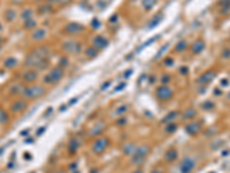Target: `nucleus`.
I'll return each mask as SVG.
<instances>
[{
    "instance_id": "f257e3e1",
    "label": "nucleus",
    "mask_w": 230,
    "mask_h": 173,
    "mask_svg": "<svg viewBox=\"0 0 230 173\" xmlns=\"http://www.w3.org/2000/svg\"><path fill=\"white\" fill-rule=\"evenodd\" d=\"M24 65L27 67H29V68H36L38 71H44V69L49 68L50 60L49 59L41 58V57L36 56L35 53L31 52L25 58Z\"/></svg>"
},
{
    "instance_id": "f03ea898",
    "label": "nucleus",
    "mask_w": 230,
    "mask_h": 173,
    "mask_svg": "<svg viewBox=\"0 0 230 173\" xmlns=\"http://www.w3.org/2000/svg\"><path fill=\"white\" fill-rule=\"evenodd\" d=\"M46 93H47V90H46L44 85L33 84L29 85V87H24L21 96L25 98V99H37V98H41V97L45 96Z\"/></svg>"
},
{
    "instance_id": "7ed1b4c3",
    "label": "nucleus",
    "mask_w": 230,
    "mask_h": 173,
    "mask_svg": "<svg viewBox=\"0 0 230 173\" xmlns=\"http://www.w3.org/2000/svg\"><path fill=\"white\" fill-rule=\"evenodd\" d=\"M63 76H65V68H62L60 66H55V67H52V69H50L49 73L44 76L43 81L46 84L54 85L59 83Z\"/></svg>"
},
{
    "instance_id": "20e7f679",
    "label": "nucleus",
    "mask_w": 230,
    "mask_h": 173,
    "mask_svg": "<svg viewBox=\"0 0 230 173\" xmlns=\"http://www.w3.org/2000/svg\"><path fill=\"white\" fill-rule=\"evenodd\" d=\"M150 150H151V148L146 144L136 147V149H135V151H133V153H132V163L133 164H136V165H141V164H143V163L145 162L144 161L145 157L150 153Z\"/></svg>"
},
{
    "instance_id": "39448f33",
    "label": "nucleus",
    "mask_w": 230,
    "mask_h": 173,
    "mask_svg": "<svg viewBox=\"0 0 230 173\" xmlns=\"http://www.w3.org/2000/svg\"><path fill=\"white\" fill-rule=\"evenodd\" d=\"M155 96L159 101L168 102L174 96V90L168 84H162L155 89Z\"/></svg>"
},
{
    "instance_id": "423d86ee",
    "label": "nucleus",
    "mask_w": 230,
    "mask_h": 173,
    "mask_svg": "<svg viewBox=\"0 0 230 173\" xmlns=\"http://www.w3.org/2000/svg\"><path fill=\"white\" fill-rule=\"evenodd\" d=\"M85 27L82 23L78 22H69L63 27V32L69 36H76L78 34L84 31Z\"/></svg>"
},
{
    "instance_id": "0eeeda50",
    "label": "nucleus",
    "mask_w": 230,
    "mask_h": 173,
    "mask_svg": "<svg viewBox=\"0 0 230 173\" xmlns=\"http://www.w3.org/2000/svg\"><path fill=\"white\" fill-rule=\"evenodd\" d=\"M108 145H109V140L107 137H98L97 140L92 143L91 149H92L93 153L100 155V153H102L108 148Z\"/></svg>"
},
{
    "instance_id": "6e6552de",
    "label": "nucleus",
    "mask_w": 230,
    "mask_h": 173,
    "mask_svg": "<svg viewBox=\"0 0 230 173\" xmlns=\"http://www.w3.org/2000/svg\"><path fill=\"white\" fill-rule=\"evenodd\" d=\"M62 50L65 53L73 54V53H80L82 50V44L76 40H66L62 45Z\"/></svg>"
},
{
    "instance_id": "1a4fd4ad",
    "label": "nucleus",
    "mask_w": 230,
    "mask_h": 173,
    "mask_svg": "<svg viewBox=\"0 0 230 173\" xmlns=\"http://www.w3.org/2000/svg\"><path fill=\"white\" fill-rule=\"evenodd\" d=\"M216 76V72L214 69H210L207 72L202 73L200 76L198 77L197 83L200 85H207L208 83H210L214 80V77Z\"/></svg>"
},
{
    "instance_id": "9d476101",
    "label": "nucleus",
    "mask_w": 230,
    "mask_h": 173,
    "mask_svg": "<svg viewBox=\"0 0 230 173\" xmlns=\"http://www.w3.org/2000/svg\"><path fill=\"white\" fill-rule=\"evenodd\" d=\"M109 44V40L108 38H106L105 36L102 35H97L92 38V46L94 48H97L98 51H101L108 46Z\"/></svg>"
},
{
    "instance_id": "9b49d317",
    "label": "nucleus",
    "mask_w": 230,
    "mask_h": 173,
    "mask_svg": "<svg viewBox=\"0 0 230 173\" xmlns=\"http://www.w3.org/2000/svg\"><path fill=\"white\" fill-rule=\"evenodd\" d=\"M38 73H37L36 69H33L30 68L28 69V71H25L23 74H22V81L23 82H25V83H35V82H37V80H38Z\"/></svg>"
},
{
    "instance_id": "f8f14e48",
    "label": "nucleus",
    "mask_w": 230,
    "mask_h": 173,
    "mask_svg": "<svg viewBox=\"0 0 230 173\" xmlns=\"http://www.w3.org/2000/svg\"><path fill=\"white\" fill-rule=\"evenodd\" d=\"M194 165H196V163H194V161L192 158L185 157L181 162V164H180V170H181L182 173H191Z\"/></svg>"
},
{
    "instance_id": "ddd939ff",
    "label": "nucleus",
    "mask_w": 230,
    "mask_h": 173,
    "mask_svg": "<svg viewBox=\"0 0 230 173\" xmlns=\"http://www.w3.org/2000/svg\"><path fill=\"white\" fill-rule=\"evenodd\" d=\"M206 48V43L202 39H197L194 40L192 45L190 46V51L193 53V54H200V53L205 50Z\"/></svg>"
},
{
    "instance_id": "4468645a",
    "label": "nucleus",
    "mask_w": 230,
    "mask_h": 173,
    "mask_svg": "<svg viewBox=\"0 0 230 173\" xmlns=\"http://www.w3.org/2000/svg\"><path fill=\"white\" fill-rule=\"evenodd\" d=\"M47 36V30L44 28H36L33 29V34H31V38H33L35 42H41V40H44Z\"/></svg>"
},
{
    "instance_id": "2eb2a0df",
    "label": "nucleus",
    "mask_w": 230,
    "mask_h": 173,
    "mask_svg": "<svg viewBox=\"0 0 230 173\" xmlns=\"http://www.w3.org/2000/svg\"><path fill=\"white\" fill-rule=\"evenodd\" d=\"M202 130V126L199 122H190L185 126V132L190 135H197Z\"/></svg>"
},
{
    "instance_id": "dca6fc26",
    "label": "nucleus",
    "mask_w": 230,
    "mask_h": 173,
    "mask_svg": "<svg viewBox=\"0 0 230 173\" xmlns=\"http://www.w3.org/2000/svg\"><path fill=\"white\" fill-rule=\"evenodd\" d=\"M25 107H27V103H25L24 101H22V99H17V101H15L12 104L11 111H12L13 113H20V112H22Z\"/></svg>"
},
{
    "instance_id": "f3484780",
    "label": "nucleus",
    "mask_w": 230,
    "mask_h": 173,
    "mask_svg": "<svg viewBox=\"0 0 230 173\" xmlns=\"http://www.w3.org/2000/svg\"><path fill=\"white\" fill-rule=\"evenodd\" d=\"M33 53H35L36 56L41 57V58H44V59H49L50 54V50L46 46H39V48H36L35 50L33 51Z\"/></svg>"
},
{
    "instance_id": "a211bd4d",
    "label": "nucleus",
    "mask_w": 230,
    "mask_h": 173,
    "mask_svg": "<svg viewBox=\"0 0 230 173\" xmlns=\"http://www.w3.org/2000/svg\"><path fill=\"white\" fill-rule=\"evenodd\" d=\"M105 128V124L104 122H99L97 125L93 126V128L90 130V136H97L99 134L102 133V130Z\"/></svg>"
},
{
    "instance_id": "6ab92c4d",
    "label": "nucleus",
    "mask_w": 230,
    "mask_h": 173,
    "mask_svg": "<svg viewBox=\"0 0 230 173\" xmlns=\"http://www.w3.org/2000/svg\"><path fill=\"white\" fill-rule=\"evenodd\" d=\"M157 2H158V0H141V7H143L144 11L150 12V11H152V8L157 5Z\"/></svg>"
},
{
    "instance_id": "aec40b11",
    "label": "nucleus",
    "mask_w": 230,
    "mask_h": 173,
    "mask_svg": "<svg viewBox=\"0 0 230 173\" xmlns=\"http://www.w3.org/2000/svg\"><path fill=\"white\" fill-rule=\"evenodd\" d=\"M17 64H19V61H17V59L15 57H9V58H7V59L4 61V66L8 69L15 68L17 66Z\"/></svg>"
},
{
    "instance_id": "412c9836",
    "label": "nucleus",
    "mask_w": 230,
    "mask_h": 173,
    "mask_svg": "<svg viewBox=\"0 0 230 173\" xmlns=\"http://www.w3.org/2000/svg\"><path fill=\"white\" fill-rule=\"evenodd\" d=\"M174 50H175V52L177 53H182L184 52V51H186L188 50V42L185 39H182L180 42H177V44L175 45Z\"/></svg>"
},
{
    "instance_id": "4be33fe9",
    "label": "nucleus",
    "mask_w": 230,
    "mask_h": 173,
    "mask_svg": "<svg viewBox=\"0 0 230 173\" xmlns=\"http://www.w3.org/2000/svg\"><path fill=\"white\" fill-rule=\"evenodd\" d=\"M4 17H5V20L7 21V22L12 23L13 21L16 19V12H15L13 8H8V9L5 12Z\"/></svg>"
},
{
    "instance_id": "5701e85b",
    "label": "nucleus",
    "mask_w": 230,
    "mask_h": 173,
    "mask_svg": "<svg viewBox=\"0 0 230 173\" xmlns=\"http://www.w3.org/2000/svg\"><path fill=\"white\" fill-rule=\"evenodd\" d=\"M33 14H35V12H33V8H25L21 13V19L23 21L31 20V19H33Z\"/></svg>"
},
{
    "instance_id": "b1692460",
    "label": "nucleus",
    "mask_w": 230,
    "mask_h": 173,
    "mask_svg": "<svg viewBox=\"0 0 230 173\" xmlns=\"http://www.w3.org/2000/svg\"><path fill=\"white\" fill-rule=\"evenodd\" d=\"M84 54L88 59H93L98 56V50L94 48L93 46H90V48H86L84 51Z\"/></svg>"
},
{
    "instance_id": "393cba45",
    "label": "nucleus",
    "mask_w": 230,
    "mask_h": 173,
    "mask_svg": "<svg viewBox=\"0 0 230 173\" xmlns=\"http://www.w3.org/2000/svg\"><path fill=\"white\" fill-rule=\"evenodd\" d=\"M165 158H166V161L170 162V163H171V162H175L176 159H177V151L174 150V149L168 150L165 155Z\"/></svg>"
},
{
    "instance_id": "a878e982",
    "label": "nucleus",
    "mask_w": 230,
    "mask_h": 173,
    "mask_svg": "<svg viewBox=\"0 0 230 173\" xmlns=\"http://www.w3.org/2000/svg\"><path fill=\"white\" fill-rule=\"evenodd\" d=\"M177 116H178V112H176V111L169 112L165 118H163V119H162V124H169V122H173L174 119L177 118Z\"/></svg>"
},
{
    "instance_id": "bb28decb",
    "label": "nucleus",
    "mask_w": 230,
    "mask_h": 173,
    "mask_svg": "<svg viewBox=\"0 0 230 173\" xmlns=\"http://www.w3.org/2000/svg\"><path fill=\"white\" fill-rule=\"evenodd\" d=\"M36 27H37V22L33 19L23 21V28L28 29V30H33V29H36Z\"/></svg>"
},
{
    "instance_id": "cd10ccee",
    "label": "nucleus",
    "mask_w": 230,
    "mask_h": 173,
    "mask_svg": "<svg viewBox=\"0 0 230 173\" xmlns=\"http://www.w3.org/2000/svg\"><path fill=\"white\" fill-rule=\"evenodd\" d=\"M161 20H162V15H161V14H159V15H155L153 19L151 20V23L149 24V29L155 28L158 24L161 22Z\"/></svg>"
},
{
    "instance_id": "c85d7f7f",
    "label": "nucleus",
    "mask_w": 230,
    "mask_h": 173,
    "mask_svg": "<svg viewBox=\"0 0 230 173\" xmlns=\"http://www.w3.org/2000/svg\"><path fill=\"white\" fill-rule=\"evenodd\" d=\"M196 114H197V111L193 107H190V109H188L185 112L183 113V117L185 119H193L196 117Z\"/></svg>"
},
{
    "instance_id": "c756f323",
    "label": "nucleus",
    "mask_w": 230,
    "mask_h": 173,
    "mask_svg": "<svg viewBox=\"0 0 230 173\" xmlns=\"http://www.w3.org/2000/svg\"><path fill=\"white\" fill-rule=\"evenodd\" d=\"M135 149H136V145L133 144V143H128V144H125L123 147V153L125 155H132Z\"/></svg>"
},
{
    "instance_id": "7c9ffc66",
    "label": "nucleus",
    "mask_w": 230,
    "mask_h": 173,
    "mask_svg": "<svg viewBox=\"0 0 230 173\" xmlns=\"http://www.w3.org/2000/svg\"><path fill=\"white\" fill-rule=\"evenodd\" d=\"M39 12H41V14H49V13L53 12L52 5H50V4L43 5V6H41V7H39Z\"/></svg>"
},
{
    "instance_id": "2f4dec72",
    "label": "nucleus",
    "mask_w": 230,
    "mask_h": 173,
    "mask_svg": "<svg viewBox=\"0 0 230 173\" xmlns=\"http://www.w3.org/2000/svg\"><path fill=\"white\" fill-rule=\"evenodd\" d=\"M80 147V143H78V141H77L76 139H73L72 141L69 142V145H68V149L72 151V153H75L77 150V148Z\"/></svg>"
},
{
    "instance_id": "473e14b6",
    "label": "nucleus",
    "mask_w": 230,
    "mask_h": 173,
    "mask_svg": "<svg viewBox=\"0 0 230 173\" xmlns=\"http://www.w3.org/2000/svg\"><path fill=\"white\" fill-rule=\"evenodd\" d=\"M8 120H9L8 114L5 112L4 110L0 109V125H2V124H6V122H8Z\"/></svg>"
},
{
    "instance_id": "72a5a7b5",
    "label": "nucleus",
    "mask_w": 230,
    "mask_h": 173,
    "mask_svg": "<svg viewBox=\"0 0 230 173\" xmlns=\"http://www.w3.org/2000/svg\"><path fill=\"white\" fill-rule=\"evenodd\" d=\"M127 111H128V105H121V106H119V107L115 110V114H116V116H122V114H124Z\"/></svg>"
},
{
    "instance_id": "f704fd0d",
    "label": "nucleus",
    "mask_w": 230,
    "mask_h": 173,
    "mask_svg": "<svg viewBox=\"0 0 230 173\" xmlns=\"http://www.w3.org/2000/svg\"><path fill=\"white\" fill-rule=\"evenodd\" d=\"M176 128H177V126H176V124H175V122H169V124H167L166 132H167L168 134H171V133H174V132L176 130Z\"/></svg>"
},
{
    "instance_id": "c9c22d12",
    "label": "nucleus",
    "mask_w": 230,
    "mask_h": 173,
    "mask_svg": "<svg viewBox=\"0 0 230 173\" xmlns=\"http://www.w3.org/2000/svg\"><path fill=\"white\" fill-rule=\"evenodd\" d=\"M23 89H24V87L22 84H15V85H13V88H12V93H22V91H23Z\"/></svg>"
},
{
    "instance_id": "e433bc0d",
    "label": "nucleus",
    "mask_w": 230,
    "mask_h": 173,
    "mask_svg": "<svg viewBox=\"0 0 230 173\" xmlns=\"http://www.w3.org/2000/svg\"><path fill=\"white\" fill-rule=\"evenodd\" d=\"M160 80H161L162 84H168L170 81H171V75L170 74H163Z\"/></svg>"
},
{
    "instance_id": "4c0bfd02",
    "label": "nucleus",
    "mask_w": 230,
    "mask_h": 173,
    "mask_svg": "<svg viewBox=\"0 0 230 173\" xmlns=\"http://www.w3.org/2000/svg\"><path fill=\"white\" fill-rule=\"evenodd\" d=\"M68 65H69V60L66 58V57L61 58L60 60H59V66H60V67H62V68H66Z\"/></svg>"
},
{
    "instance_id": "58836bf2",
    "label": "nucleus",
    "mask_w": 230,
    "mask_h": 173,
    "mask_svg": "<svg viewBox=\"0 0 230 173\" xmlns=\"http://www.w3.org/2000/svg\"><path fill=\"white\" fill-rule=\"evenodd\" d=\"M221 56H222V58H223V59H229V58H230V50H229V48H224V50L222 51Z\"/></svg>"
},
{
    "instance_id": "ea45409f",
    "label": "nucleus",
    "mask_w": 230,
    "mask_h": 173,
    "mask_svg": "<svg viewBox=\"0 0 230 173\" xmlns=\"http://www.w3.org/2000/svg\"><path fill=\"white\" fill-rule=\"evenodd\" d=\"M163 64H165V66H173L174 65V59L173 58H166V59H163Z\"/></svg>"
},
{
    "instance_id": "a19ab883",
    "label": "nucleus",
    "mask_w": 230,
    "mask_h": 173,
    "mask_svg": "<svg viewBox=\"0 0 230 173\" xmlns=\"http://www.w3.org/2000/svg\"><path fill=\"white\" fill-rule=\"evenodd\" d=\"M180 73H181L182 75H186V74L189 73V67H186V66L181 67V68H180Z\"/></svg>"
},
{
    "instance_id": "79ce46f5",
    "label": "nucleus",
    "mask_w": 230,
    "mask_h": 173,
    "mask_svg": "<svg viewBox=\"0 0 230 173\" xmlns=\"http://www.w3.org/2000/svg\"><path fill=\"white\" fill-rule=\"evenodd\" d=\"M91 25H92V28L97 29V28H99L100 23H99V21H98L97 19H94V20H92V22H91Z\"/></svg>"
},
{
    "instance_id": "37998d69",
    "label": "nucleus",
    "mask_w": 230,
    "mask_h": 173,
    "mask_svg": "<svg viewBox=\"0 0 230 173\" xmlns=\"http://www.w3.org/2000/svg\"><path fill=\"white\" fill-rule=\"evenodd\" d=\"M125 88V83H121V84L117 85L116 89H114V93H117V91H121V90H123V89Z\"/></svg>"
},
{
    "instance_id": "c03bdc74",
    "label": "nucleus",
    "mask_w": 230,
    "mask_h": 173,
    "mask_svg": "<svg viewBox=\"0 0 230 173\" xmlns=\"http://www.w3.org/2000/svg\"><path fill=\"white\" fill-rule=\"evenodd\" d=\"M213 107H214V104L212 102H208V103H205V104H204V109L210 110V109H213Z\"/></svg>"
},
{
    "instance_id": "a18cd8bd",
    "label": "nucleus",
    "mask_w": 230,
    "mask_h": 173,
    "mask_svg": "<svg viewBox=\"0 0 230 173\" xmlns=\"http://www.w3.org/2000/svg\"><path fill=\"white\" fill-rule=\"evenodd\" d=\"M47 4L50 5H60V0H47Z\"/></svg>"
},
{
    "instance_id": "49530a36",
    "label": "nucleus",
    "mask_w": 230,
    "mask_h": 173,
    "mask_svg": "<svg viewBox=\"0 0 230 173\" xmlns=\"http://www.w3.org/2000/svg\"><path fill=\"white\" fill-rule=\"evenodd\" d=\"M73 0H60V5L61 6H66V5H69Z\"/></svg>"
},
{
    "instance_id": "de8ad7c7",
    "label": "nucleus",
    "mask_w": 230,
    "mask_h": 173,
    "mask_svg": "<svg viewBox=\"0 0 230 173\" xmlns=\"http://www.w3.org/2000/svg\"><path fill=\"white\" fill-rule=\"evenodd\" d=\"M109 84H111V81H108V82H106V83H104V84H102V87H101V89L104 90V89L107 88V87H108Z\"/></svg>"
},
{
    "instance_id": "09e8293b",
    "label": "nucleus",
    "mask_w": 230,
    "mask_h": 173,
    "mask_svg": "<svg viewBox=\"0 0 230 173\" xmlns=\"http://www.w3.org/2000/svg\"><path fill=\"white\" fill-rule=\"evenodd\" d=\"M117 122H119L117 125H119V126H121V125H123V122H124V124H125V120H124V119H121V120H119V121H117Z\"/></svg>"
},
{
    "instance_id": "8fccbe9b",
    "label": "nucleus",
    "mask_w": 230,
    "mask_h": 173,
    "mask_svg": "<svg viewBox=\"0 0 230 173\" xmlns=\"http://www.w3.org/2000/svg\"><path fill=\"white\" fill-rule=\"evenodd\" d=\"M131 73H132V71H131V69H130V71H128V72L125 73V77H128V76H129V75H130V74H131Z\"/></svg>"
},
{
    "instance_id": "3c124183",
    "label": "nucleus",
    "mask_w": 230,
    "mask_h": 173,
    "mask_svg": "<svg viewBox=\"0 0 230 173\" xmlns=\"http://www.w3.org/2000/svg\"><path fill=\"white\" fill-rule=\"evenodd\" d=\"M151 173H162V172L160 171V170H153V171H152Z\"/></svg>"
},
{
    "instance_id": "603ef678",
    "label": "nucleus",
    "mask_w": 230,
    "mask_h": 173,
    "mask_svg": "<svg viewBox=\"0 0 230 173\" xmlns=\"http://www.w3.org/2000/svg\"><path fill=\"white\" fill-rule=\"evenodd\" d=\"M12 1H13V2H22L23 0H12Z\"/></svg>"
},
{
    "instance_id": "864d4df0",
    "label": "nucleus",
    "mask_w": 230,
    "mask_h": 173,
    "mask_svg": "<svg viewBox=\"0 0 230 173\" xmlns=\"http://www.w3.org/2000/svg\"><path fill=\"white\" fill-rule=\"evenodd\" d=\"M133 173H143V171H141V170H137V171H135Z\"/></svg>"
},
{
    "instance_id": "5fc2aeb1",
    "label": "nucleus",
    "mask_w": 230,
    "mask_h": 173,
    "mask_svg": "<svg viewBox=\"0 0 230 173\" xmlns=\"http://www.w3.org/2000/svg\"><path fill=\"white\" fill-rule=\"evenodd\" d=\"M54 173H66L65 171H57V172H54Z\"/></svg>"
},
{
    "instance_id": "6e6d98bb",
    "label": "nucleus",
    "mask_w": 230,
    "mask_h": 173,
    "mask_svg": "<svg viewBox=\"0 0 230 173\" xmlns=\"http://www.w3.org/2000/svg\"><path fill=\"white\" fill-rule=\"evenodd\" d=\"M1 28H2V25H1V23H0V29H1Z\"/></svg>"
},
{
    "instance_id": "4d7b16f0",
    "label": "nucleus",
    "mask_w": 230,
    "mask_h": 173,
    "mask_svg": "<svg viewBox=\"0 0 230 173\" xmlns=\"http://www.w3.org/2000/svg\"><path fill=\"white\" fill-rule=\"evenodd\" d=\"M131 1H135V0H131Z\"/></svg>"
}]
</instances>
